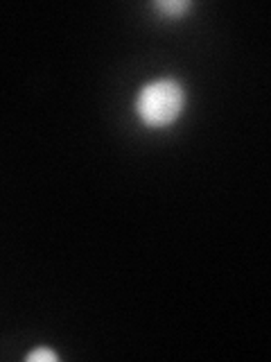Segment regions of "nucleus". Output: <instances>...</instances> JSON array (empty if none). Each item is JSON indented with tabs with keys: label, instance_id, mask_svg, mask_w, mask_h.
<instances>
[{
	"label": "nucleus",
	"instance_id": "nucleus-1",
	"mask_svg": "<svg viewBox=\"0 0 271 362\" xmlns=\"http://www.w3.org/2000/svg\"><path fill=\"white\" fill-rule=\"evenodd\" d=\"M186 107V88L179 79L163 77L140 88L136 98V111L147 127H167L172 124Z\"/></svg>",
	"mask_w": 271,
	"mask_h": 362
},
{
	"label": "nucleus",
	"instance_id": "nucleus-2",
	"mask_svg": "<svg viewBox=\"0 0 271 362\" xmlns=\"http://www.w3.org/2000/svg\"><path fill=\"white\" fill-rule=\"evenodd\" d=\"M192 7L190 0H156L154 9L158 14H163L165 18H181L186 16V11Z\"/></svg>",
	"mask_w": 271,
	"mask_h": 362
},
{
	"label": "nucleus",
	"instance_id": "nucleus-3",
	"mask_svg": "<svg viewBox=\"0 0 271 362\" xmlns=\"http://www.w3.org/2000/svg\"><path fill=\"white\" fill-rule=\"evenodd\" d=\"M56 360H59V356L48 346H39L28 354V362H56Z\"/></svg>",
	"mask_w": 271,
	"mask_h": 362
}]
</instances>
